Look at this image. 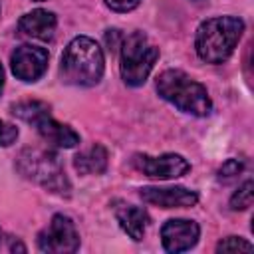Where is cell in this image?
Listing matches in <instances>:
<instances>
[{
    "instance_id": "obj_22",
    "label": "cell",
    "mask_w": 254,
    "mask_h": 254,
    "mask_svg": "<svg viewBox=\"0 0 254 254\" xmlns=\"http://www.w3.org/2000/svg\"><path fill=\"white\" fill-rule=\"evenodd\" d=\"M2 87H4V67L0 64V91H2Z\"/></svg>"
},
{
    "instance_id": "obj_18",
    "label": "cell",
    "mask_w": 254,
    "mask_h": 254,
    "mask_svg": "<svg viewBox=\"0 0 254 254\" xmlns=\"http://www.w3.org/2000/svg\"><path fill=\"white\" fill-rule=\"evenodd\" d=\"M242 169H244V163L240 159H226L218 169V179L220 181H230V179L238 177L242 173Z\"/></svg>"
},
{
    "instance_id": "obj_5",
    "label": "cell",
    "mask_w": 254,
    "mask_h": 254,
    "mask_svg": "<svg viewBox=\"0 0 254 254\" xmlns=\"http://www.w3.org/2000/svg\"><path fill=\"white\" fill-rule=\"evenodd\" d=\"M121 77L127 85L139 87L147 81L155 62L159 60V48L143 34L133 32L121 42Z\"/></svg>"
},
{
    "instance_id": "obj_14",
    "label": "cell",
    "mask_w": 254,
    "mask_h": 254,
    "mask_svg": "<svg viewBox=\"0 0 254 254\" xmlns=\"http://www.w3.org/2000/svg\"><path fill=\"white\" fill-rule=\"evenodd\" d=\"M73 167L79 175H101L107 169V149L103 145H93L73 157Z\"/></svg>"
},
{
    "instance_id": "obj_21",
    "label": "cell",
    "mask_w": 254,
    "mask_h": 254,
    "mask_svg": "<svg viewBox=\"0 0 254 254\" xmlns=\"http://www.w3.org/2000/svg\"><path fill=\"white\" fill-rule=\"evenodd\" d=\"M105 42H107V46H109V50L113 52V50H117V48H121V42H123V36H121V32L119 30H107L105 32Z\"/></svg>"
},
{
    "instance_id": "obj_13",
    "label": "cell",
    "mask_w": 254,
    "mask_h": 254,
    "mask_svg": "<svg viewBox=\"0 0 254 254\" xmlns=\"http://www.w3.org/2000/svg\"><path fill=\"white\" fill-rule=\"evenodd\" d=\"M113 214L119 222V226L127 232L129 238L133 240H143L147 224H149V214L145 208L135 206V204H127L121 200L113 202Z\"/></svg>"
},
{
    "instance_id": "obj_2",
    "label": "cell",
    "mask_w": 254,
    "mask_h": 254,
    "mask_svg": "<svg viewBox=\"0 0 254 254\" xmlns=\"http://www.w3.org/2000/svg\"><path fill=\"white\" fill-rule=\"evenodd\" d=\"M105 69V60L99 44L87 36L73 38L62 54L60 71L65 83L89 87L99 83Z\"/></svg>"
},
{
    "instance_id": "obj_10",
    "label": "cell",
    "mask_w": 254,
    "mask_h": 254,
    "mask_svg": "<svg viewBox=\"0 0 254 254\" xmlns=\"http://www.w3.org/2000/svg\"><path fill=\"white\" fill-rule=\"evenodd\" d=\"M141 198L161 208H189L198 202V194L185 187H143Z\"/></svg>"
},
{
    "instance_id": "obj_3",
    "label": "cell",
    "mask_w": 254,
    "mask_h": 254,
    "mask_svg": "<svg viewBox=\"0 0 254 254\" xmlns=\"http://www.w3.org/2000/svg\"><path fill=\"white\" fill-rule=\"evenodd\" d=\"M157 93L177 109L196 117H204L212 111V101L206 87L181 69H165L159 73Z\"/></svg>"
},
{
    "instance_id": "obj_15",
    "label": "cell",
    "mask_w": 254,
    "mask_h": 254,
    "mask_svg": "<svg viewBox=\"0 0 254 254\" xmlns=\"http://www.w3.org/2000/svg\"><path fill=\"white\" fill-rule=\"evenodd\" d=\"M46 111H50V105L44 103V101H20V103L12 105V113H14L16 117H20L22 121L30 123V125H32L42 113H46Z\"/></svg>"
},
{
    "instance_id": "obj_20",
    "label": "cell",
    "mask_w": 254,
    "mask_h": 254,
    "mask_svg": "<svg viewBox=\"0 0 254 254\" xmlns=\"http://www.w3.org/2000/svg\"><path fill=\"white\" fill-rule=\"evenodd\" d=\"M105 4L113 12H131L141 4V0H105Z\"/></svg>"
},
{
    "instance_id": "obj_9",
    "label": "cell",
    "mask_w": 254,
    "mask_h": 254,
    "mask_svg": "<svg viewBox=\"0 0 254 254\" xmlns=\"http://www.w3.org/2000/svg\"><path fill=\"white\" fill-rule=\"evenodd\" d=\"M200 236V226L194 220L187 218H171L161 228V242L167 252H185L190 250Z\"/></svg>"
},
{
    "instance_id": "obj_11",
    "label": "cell",
    "mask_w": 254,
    "mask_h": 254,
    "mask_svg": "<svg viewBox=\"0 0 254 254\" xmlns=\"http://www.w3.org/2000/svg\"><path fill=\"white\" fill-rule=\"evenodd\" d=\"M32 125L36 127V131L40 133V137H42L46 143L54 145V147L71 149V147H75V145L79 143V135H77L69 125H64V123L56 121L50 111L42 113Z\"/></svg>"
},
{
    "instance_id": "obj_23",
    "label": "cell",
    "mask_w": 254,
    "mask_h": 254,
    "mask_svg": "<svg viewBox=\"0 0 254 254\" xmlns=\"http://www.w3.org/2000/svg\"><path fill=\"white\" fill-rule=\"evenodd\" d=\"M34 2H44V0H34Z\"/></svg>"
},
{
    "instance_id": "obj_6",
    "label": "cell",
    "mask_w": 254,
    "mask_h": 254,
    "mask_svg": "<svg viewBox=\"0 0 254 254\" xmlns=\"http://www.w3.org/2000/svg\"><path fill=\"white\" fill-rule=\"evenodd\" d=\"M38 248L52 254H67L79 248V234L73 220L65 214H54L46 230L38 234Z\"/></svg>"
},
{
    "instance_id": "obj_12",
    "label": "cell",
    "mask_w": 254,
    "mask_h": 254,
    "mask_svg": "<svg viewBox=\"0 0 254 254\" xmlns=\"http://www.w3.org/2000/svg\"><path fill=\"white\" fill-rule=\"evenodd\" d=\"M56 26H58L56 14L48 12V10H42V8H36L32 12L24 14L18 20V30L24 36L36 38V40H42V42H48V40L54 38Z\"/></svg>"
},
{
    "instance_id": "obj_19",
    "label": "cell",
    "mask_w": 254,
    "mask_h": 254,
    "mask_svg": "<svg viewBox=\"0 0 254 254\" xmlns=\"http://www.w3.org/2000/svg\"><path fill=\"white\" fill-rule=\"evenodd\" d=\"M16 139H18V129H16L14 125H10V123L0 121V145H2V147H8V145H12Z\"/></svg>"
},
{
    "instance_id": "obj_1",
    "label": "cell",
    "mask_w": 254,
    "mask_h": 254,
    "mask_svg": "<svg viewBox=\"0 0 254 254\" xmlns=\"http://www.w3.org/2000/svg\"><path fill=\"white\" fill-rule=\"evenodd\" d=\"M242 32L244 22L236 16L208 18L196 28L194 50L202 62L222 64L232 56Z\"/></svg>"
},
{
    "instance_id": "obj_8",
    "label": "cell",
    "mask_w": 254,
    "mask_h": 254,
    "mask_svg": "<svg viewBox=\"0 0 254 254\" xmlns=\"http://www.w3.org/2000/svg\"><path fill=\"white\" fill-rule=\"evenodd\" d=\"M48 60H50L48 50L40 46H32V44H22L10 56L12 73L18 79L28 81V83L38 81L48 67Z\"/></svg>"
},
{
    "instance_id": "obj_17",
    "label": "cell",
    "mask_w": 254,
    "mask_h": 254,
    "mask_svg": "<svg viewBox=\"0 0 254 254\" xmlns=\"http://www.w3.org/2000/svg\"><path fill=\"white\" fill-rule=\"evenodd\" d=\"M252 248L254 246L248 240L240 238V236H228V238H224L216 244V252H242V250L250 252Z\"/></svg>"
},
{
    "instance_id": "obj_7",
    "label": "cell",
    "mask_w": 254,
    "mask_h": 254,
    "mask_svg": "<svg viewBox=\"0 0 254 254\" xmlns=\"http://www.w3.org/2000/svg\"><path fill=\"white\" fill-rule=\"evenodd\" d=\"M133 167L151 179H179L190 171V163L177 153H163L159 157L139 153L133 157Z\"/></svg>"
},
{
    "instance_id": "obj_4",
    "label": "cell",
    "mask_w": 254,
    "mask_h": 254,
    "mask_svg": "<svg viewBox=\"0 0 254 254\" xmlns=\"http://www.w3.org/2000/svg\"><path fill=\"white\" fill-rule=\"evenodd\" d=\"M16 167L26 179L42 185L44 189H48L56 194L67 196L71 190V185L64 173V167H62V163L54 151L24 149L18 155Z\"/></svg>"
},
{
    "instance_id": "obj_16",
    "label": "cell",
    "mask_w": 254,
    "mask_h": 254,
    "mask_svg": "<svg viewBox=\"0 0 254 254\" xmlns=\"http://www.w3.org/2000/svg\"><path fill=\"white\" fill-rule=\"evenodd\" d=\"M252 200H254V183L248 179L230 196V208L232 210H246L248 206H252Z\"/></svg>"
}]
</instances>
